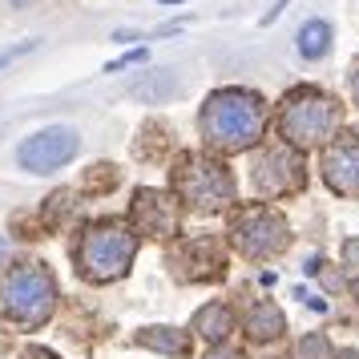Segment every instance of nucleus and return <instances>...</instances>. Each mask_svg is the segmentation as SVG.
<instances>
[{"mask_svg": "<svg viewBox=\"0 0 359 359\" xmlns=\"http://www.w3.org/2000/svg\"><path fill=\"white\" fill-rule=\"evenodd\" d=\"M250 178H255V190L262 198H291L307 186V162H303V149L294 146H271L262 149L255 165H250Z\"/></svg>", "mask_w": 359, "mask_h": 359, "instance_id": "0eeeda50", "label": "nucleus"}, {"mask_svg": "<svg viewBox=\"0 0 359 359\" xmlns=\"http://www.w3.org/2000/svg\"><path fill=\"white\" fill-rule=\"evenodd\" d=\"M170 182H174V194L198 214L226 210L230 202H234V194H238L234 174L218 158L202 154V149H182L174 170H170Z\"/></svg>", "mask_w": 359, "mask_h": 359, "instance_id": "39448f33", "label": "nucleus"}, {"mask_svg": "<svg viewBox=\"0 0 359 359\" xmlns=\"http://www.w3.org/2000/svg\"><path fill=\"white\" fill-rule=\"evenodd\" d=\"M165 146H170V142H165V126L162 121H146V126L137 130V146H133V154H137L142 162H158V158L165 154Z\"/></svg>", "mask_w": 359, "mask_h": 359, "instance_id": "f3484780", "label": "nucleus"}, {"mask_svg": "<svg viewBox=\"0 0 359 359\" xmlns=\"http://www.w3.org/2000/svg\"><path fill=\"white\" fill-rule=\"evenodd\" d=\"M142 61H146V49H130L126 57L109 61V65H105V73H117V69H126V65H142Z\"/></svg>", "mask_w": 359, "mask_h": 359, "instance_id": "aec40b11", "label": "nucleus"}, {"mask_svg": "<svg viewBox=\"0 0 359 359\" xmlns=\"http://www.w3.org/2000/svg\"><path fill=\"white\" fill-rule=\"evenodd\" d=\"M0 259H4V238H0Z\"/></svg>", "mask_w": 359, "mask_h": 359, "instance_id": "c756f323", "label": "nucleus"}, {"mask_svg": "<svg viewBox=\"0 0 359 359\" xmlns=\"http://www.w3.org/2000/svg\"><path fill=\"white\" fill-rule=\"evenodd\" d=\"M57 311V283L41 262H17L0 271V323L36 331Z\"/></svg>", "mask_w": 359, "mask_h": 359, "instance_id": "f03ea898", "label": "nucleus"}, {"mask_svg": "<svg viewBox=\"0 0 359 359\" xmlns=\"http://www.w3.org/2000/svg\"><path fill=\"white\" fill-rule=\"evenodd\" d=\"M335 359H359L355 347H343V351H335Z\"/></svg>", "mask_w": 359, "mask_h": 359, "instance_id": "a878e982", "label": "nucleus"}, {"mask_svg": "<svg viewBox=\"0 0 359 359\" xmlns=\"http://www.w3.org/2000/svg\"><path fill=\"white\" fill-rule=\"evenodd\" d=\"M36 49V41H25V45H17V49H8V53H0V65H8L13 57H20V53H33Z\"/></svg>", "mask_w": 359, "mask_h": 359, "instance_id": "5701e85b", "label": "nucleus"}, {"mask_svg": "<svg viewBox=\"0 0 359 359\" xmlns=\"http://www.w3.org/2000/svg\"><path fill=\"white\" fill-rule=\"evenodd\" d=\"M130 218L146 238H174L178 234V194L165 190H137L130 202Z\"/></svg>", "mask_w": 359, "mask_h": 359, "instance_id": "9b49d317", "label": "nucleus"}, {"mask_svg": "<svg viewBox=\"0 0 359 359\" xmlns=\"http://www.w3.org/2000/svg\"><path fill=\"white\" fill-rule=\"evenodd\" d=\"M323 182L331 194L359 198V130H347L323 146Z\"/></svg>", "mask_w": 359, "mask_h": 359, "instance_id": "9d476101", "label": "nucleus"}, {"mask_svg": "<svg viewBox=\"0 0 359 359\" xmlns=\"http://www.w3.org/2000/svg\"><path fill=\"white\" fill-rule=\"evenodd\" d=\"M278 137L294 149H311V146H327V137L339 126V101L315 89V85H299L287 97L278 101Z\"/></svg>", "mask_w": 359, "mask_h": 359, "instance_id": "20e7f679", "label": "nucleus"}, {"mask_svg": "<svg viewBox=\"0 0 359 359\" xmlns=\"http://www.w3.org/2000/svg\"><path fill=\"white\" fill-rule=\"evenodd\" d=\"M130 93L142 101V105H162V101L182 93V81L174 77V69H154V73H142V81L133 85Z\"/></svg>", "mask_w": 359, "mask_h": 359, "instance_id": "f8f14e48", "label": "nucleus"}, {"mask_svg": "<svg viewBox=\"0 0 359 359\" xmlns=\"http://www.w3.org/2000/svg\"><path fill=\"white\" fill-rule=\"evenodd\" d=\"M133 255H137V230H130L126 222L101 218L89 222L81 230L77 243V271L85 283H117L121 275H130Z\"/></svg>", "mask_w": 359, "mask_h": 359, "instance_id": "7ed1b4c3", "label": "nucleus"}, {"mask_svg": "<svg viewBox=\"0 0 359 359\" xmlns=\"http://www.w3.org/2000/svg\"><path fill=\"white\" fill-rule=\"evenodd\" d=\"M198 130L206 137V146L218 154L255 149L266 133V101L255 89H238V85L214 89L198 114Z\"/></svg>", "mask_w": 359, "mask_h": 359, "instance_id": "f257e3e1", "label": "nucleus"}, {"mask_svg": "<svg viewBox=\"0 0 359 359\" xmlns=\"http://www.w3.org/2000/svg\"><path fill=\"white\" fill-rule=\"evenodd\" d=\"M343 266L347 271H359V238H347L343 243Z\"/></svg>", "mask_w": 359, "mask_h": 359, "instance_id": "412c9836", "label": "nucleus"}, {"mask_svg": "<svg viewBox=\"0 0 359 359\" xmlns=\"http://www.w3.org/2000/svg\"><path fill=\"white\" fill-rule=\"evenodd\" d=\"M351 294H355V299H359V278H355V283H351Z\"/></svg>", "mask_w": 359, "mask_h": 359, "instance_id": "bb28decb", "label": "nucleus"}, {"mask_svg": "<svg viewBox=\"0 0 359 359\" xmlns=\"http://www.w3.org/2000/svg\"><path fill=\"white\" fill-rule=\"evenodd\" d=\"M287 331V319H283V311L275 303H255L250 315H246V335L255 343H266V339H278Z\"/></svg>", "mask_w": 359, "mask_h": 359, "instance_id": "2eb2a0df", "label": "nucleus"}, {"mask_svg": "<svg viewBox=\"0 0 359 359\" xmlns=\"http://www.w3.org/2000/svg\"><path fill=\"white\" fill-rule=\"evenodd\" d=\"M299 359H335V351H331V343H327V335H303V343H299Z\"/></svg>", "mask_w": 359, "mask_h": 359, "instance_id": "a211bd4d", "label": "nucleus"}, {"mask_svg": "<svg viewBox=\"0 0 359 359\" xmlns=\"http://www.w3.org/2000/svg\"><path fill=\"white\" fill-rule=\"evenodd\" d=\"M85 186H89V190H97V194H105V190H114V186H117V170H114V165H105V162H97L93 170H89Z\"/></svg>", "mask_w": 359, "mask_h": 359, "instance_id": "6ab92c4d", "label": "nucleus"}, {"mask_svg": "<svg viewBox=\"0 0 359 359\" xmlns=\"http://www.w3.org/2000/svg\"><path fill=\"white\" fill-rule=\"evenodd\" d=\"M158 4H182V0H158Z\"/></svg>", "mask_w": 359, "mask_h": 359, "instance_id": "c85d7f7f", "label": "nucleus"}, {"mask_svg": "<svg viewBox=\"0 0 359 359\" xmlns=\"http://www.w3.org/2000/svg\"><path fill=\"white\" fill-rule=\"evenodd\" d=\"M20 359H57L53 351H45V347H25L20 351Z\"/></svg>", "mask_w": 359, "mask_h": 359, "instance_id": "393cba45", "label": "nucleus"}, {"mask_svg": "<svg viewBox=\"0 0 359 359\" xmlns=\"http://www.w3.org/2000/svg\"><path fill=\"white\" fill-rule=\"evenodd\" d=\"M25 4H29V0H13V8H25Z\"/></svg>", "mask_w": 359, "mask_h": 359, "instance_id": "cd10ccee", "label": "nucleus"}, {"mask_svg": "<svg viewBox=\"0 0 359 359\" xmlns=\"http://www.w3.org/2000/svg\"><path fill=\"white\" fill-rule=\"evenodd\" d=\"M347 85H351V101L359 105V61L351 65V73H347Z\"/></svg>", "mask_w": 359, "mask_h": 359, "instance_id": "b1692460", "label": "nucleus"}, {"mask_svg": "<svg viewBox=\"0 0 359 359\" xmlns=\"http://www.w3.org/2000/svg\"><path fill=\"white\" fill-rule=\"evenodd\" d=\"M327 49H331V25L327 20H307L299 29V57L319 61V57H327Z\"/></svg>", "mask_w": 359, "mask_h": 359, "instance_id": "dca6fc26", "label": "nucleus"}, {"mask_svg": "<svg viewBox=\"0 0 359 359\" xmlns=\"http://www.w3.org/2000/svg\"><path fill=\"white\" fill-rule=\"evenodd\" d=\"M137 343L158 351V355H190V335L178 331V327H142L137 331Z\"/></svg>", "mask_w": 359, "mask_h": 359, "instance_id": "4468645a", "label": "nucleus"}, {"mask_svg": "<svg viewBox=\"0 0 359 359\" xmlns=\"http://www.w3.org/2000/svg\"><path fill=\"white\" fill-rule=\"evenodd\" d=\"M230 238L243 259H275L291 246V226L287 218L271 206H243L230 218Z\"/></svg>", "mask_w": 359, "mask_h": 359, "instance_id": "423d86ee", "label": "nucleus"}, {"mask_svg": "<svg viewBox=\"0 0 359 359\" xmlns=\"http://www.w3.org/2000/svg\"><path fill=\"white\" fill-rule=\"evenodd\" d=\"M77 149H81V133L77 130H69V126H45V130H36L33 137L20 142L17 162L29 174H53V170L73 162Z\"/></svg>", "mask_w": 359, "mask_h": 359, "instance_id": "6e6552de", "label": "nucleus"}, {"mask_svg": "<svg viewBox=\"0 0 359 359\" xmlns=\"http://www.w3.org/2000/svg\"><path fill=\"white\" fill-rule=\"evenodd\" d=\"M165 266L182 283H202V278H222L226 255H222V243L214 234H190V238H182L174 246V255L165 259Z\"/></svg>", "mask_w": 359, "mask_h": 359, "instance_id": "1a4fd4ad", "label": "nucleus"}, {"mask_svg": "<svg viewBox=\"0 0 359 359\" xmlns=\"http://www.w3.org/2000/svg\"><path fill=\"white\" fill-rule=\"evenodd\" d=\"M194 331L202 335L206 343H214V347H222L226 343V335L234 331V311L222 307V303H210V307H202L194 315Z\"/></svg>", "mask_w": 359, "mask_h": 359, "instance_id": "ddd939ff", "label": "nucleus"}, {"mask_svg": "<svg viewBox=\"0 0 359 359\" xmlns=\"http://www.w3.org/2000/svg\"><path fill=\"white\" fill-rule=\"evenodd\" d=\"M206 359H246V355L238 351V347H226V343H222V347H214V351H206Z\"/></svg>", "mask_w": 359, "mask_h": 359, "instance_id": "4be33fe9", "label": "nucleus"}]
</instances>
